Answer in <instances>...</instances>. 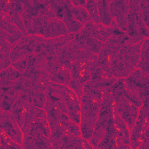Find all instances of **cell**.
I'll return each instance as SVG.
<instances>
[{"label": "cell", "mask_w": 149, "mask_h": 149, "mask_svg": "<svg viewBox=\"0 0 149 149\" xmlns=\"http://www.w3.org/2000/svg\"><path fill=\"white\" fill-rule=\"evenodd\" d=\"M97 3L99 21L105 26H110L113 18L111 14L108 1H97Z\"/></svg>", "instance_id": "1"}, {"label": "cell", "mask_w": 149, "mask_h": 149, "mask_svg": "<svg viewBox=\"0 0 149 149\" xmlns=\"http://www.w3.org/2000/svg\"><path fill=\"white\" fill-rule=\"evenodd\" d=\"M64 22L65 26L68 30V32H74L81 29L82 24L81 23L74 19L70 10L66 6L64 10Z\"/></svg>", "instance_id": "2"}, {"label": "cell", "mask_w": 149, "mask_h": 149, "mask_svg": "<svg viewBox=\"0 0 149 149\" xmlns=\"http://www.w3.org/2000/svg\"><path fill=\"white\" fill-rule=\"evenodd\" d=\"M70 11L74 19L82 24H84L86 22L91 19L87 10L84 7L80 6H74L72 10H70Z\"/></svg>", "instance_id": "3"}, {"label": "cell", "mask_w": 149, "mask_h": 149, "mask_svg": "<svg viewBox=\"0 0 149 149\" xmlns=\"http://www.w3.org/2000/svg\"><path fill=\"white\" fill-rule=\"evenodd\" d=\"M86 6V10H87L91 19L94 20L96 23H99L98 17V8L97 1H88L86 2L85 5Z\"/></svg>", "instance_id": "4"}]
</instances>
